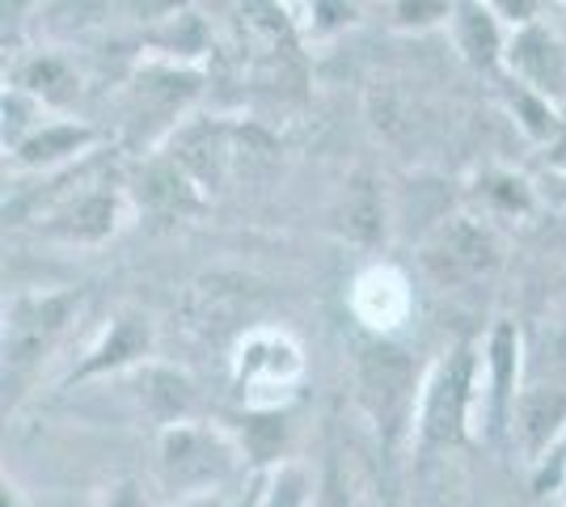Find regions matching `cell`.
I'll return each instance as SVG.
<instances>
[{
    "label": "cell",
    "mask_w": 566,
    "mask_h": 507,
    "mask_svg": "<svg viewBox=\"0 0 566 507\" xmlns=\"http://www.w3.org/2000/svg\"><path fill=\"white\" fill-rule=\"evenodd\" d=\"M76 309V296H43V300H25L9 321L4 335V372L22 377L30 363L51 347V338L64 330L69 314Z\"/></svg>",
    "instance_id": "obj_1"
},
{
    "label": "cell",
    "mask_w": 566,
    "mask_h": 507,
    "mask_svg": "<svg viewBox=\"0 0 566 507\" xmlns=\"http://www.w3.org/2000/svg\"><path fill=\"white\" fill-rule=\"evenodd\" d=\"M359 381L373 402V411L385 427H398V414L406 406V389H410V360L406 351L389 347V342H373L359 356Z\"/></svg>",
    "instance_id": "obj_2"
},
{
    "label": "cell",
    "mask_w": 566,
    "mask_h": 507,
    "mask_svg": "<svg viewBox=\"0 0 566 507\" xmlns=\"http://www.w3.org/2000/svg\"><path fill=\"white\" fill-rule=\"evenodd\" d=\"M259 305H262L259 284L233 279V275H216V279H203V284L195 288V296H190V317L199 321V330L224 335V330L241 326Z\"/></svg>",
    "instance_id": "obj_3"
},
{
    "label": "cell",
    "mask_w": 566,
    "mask_h": 507,
    "mask_svg": "<svg viewBox=\"0 0 566 507\" xmlns=\"http://www.w3.org/2000/svg\"><path fill=\"white\" fill-rule=\"evenodd\" d=\"M427 266L436 271L440 284L470 279V275H482V271L495 266V242L473 224H452L440 237V245L427 250Z\"/></svg>",
    "instance_id": "obj_4"
},
{
    "label": "cell",
    "mask_w": 566,
    "mask_h": 507,
    "mask_svg": "<svg viewBox=\"0 0 566 507\" xmlns=\"http://www.w3.org/2000/svg\"><path fill=\"white\" fill-rule=\"evenodd\" d=\"M465 398H470V351H457V360L444 368L440 385L431 389L423 432L431 444H457L465 423Z\"/></svg>",
    "instance_id": "obj_5"
},
{
    "label": "cell",
    "mask_w": 566,
    "mask_h": 507,
    "mask_svg": "<svg viewBox=\"0 0 566 507\" xmlns=\"http://www.w3.org/2000/svg\"><path fill=\"white\" fill-rule=\"evenodd\" d=\"M166 469L178 483H212L229 469L224 448L203 432H169L166 435Z\"/></svg>",
    "instance_id": "obj_6"
},
{
    "label": "cell",
    "mask_w": 566,
    "mask_h": 507,
    "mask_svg": "<svg viewBox=\"0 0 566 507\" xmlns=\"http://www.w3.org/2000/svg\"><path fill=\"white\" fill-rule=\"evenodd\" d=\"M563 419H566V393H558V389H533V393L520 398L516 427H520V440L528 448L549 444V435L563 427Z\"/></svg>",
    "instance_id": "obj_7"
},
{
    "label": "cell",
    "mask_w": 566,
    "mask_h": 507,
    "mask_svg": "<svg viewBox=\"0 0 566 507\" xmlns=\"http://www.w3.org/2000/svg\"><path fill=\"white\" fill-rule=\"evenodd\" d=\"M343 224H347V233L359 237V242H377L380 237V199H377V187L368 178H355L352 187H347Z\"/></svg>",
    "instance_id": "obj_8"
},
{
    "label": "cell",
    "mask_w": 566,
    "mask_h": 507,
    "mask_svg": "<svg viewBox=\"0 0 566 507\" xmlns=\"http://www.w3.org/2000/svg\"><path fill=\"white\" fill-rule=\"evenodd\" d=\"M144 347H148V326H144L140 317H123V321L115 326V335L106 338V342L97 347L94 360L81 368V377H85V372H97V368H106V363L132 360V356H140Z\"/></svg>",
    "instance_id": "obj_9"
},
{
    "label": "cell",
    "mask_w": 566,
    "mask_h": 507,
    "mask_svg": "<svg viewBox=\"0 0 566 507\" xmlns=\"http://www.w3.org/2000/svg\"><path fill=\"white\" fill-rule=\"evenodd\" d=\"M140 194H144V203L157 208V212H190V208H195L187 182L178 178V169H169V166L148 169L140 182Z\"/></svg>",
    "instance_id": "obj_10"
},
{
    "label": "cell",
    "mask_w": 566,
    "mask_h": 507,
    "mask_svg": "<svg viewBox=\"0 0 566 507\" xmlns=\"http://www.w3.org/2000/svg\"><path fill=\"white\" fill-rule=\"evenodd\" d=\"M64 224V233L69 237H81V242H94V237H106L111 233V224H115V203L106 199V194H90L85 203H76Z\"/></svg>",
    "instance_id": "obj_11"
},
{
    "label": "cell",
    "mask_w": 566,
    "mask_h": 507,
    "mask_svg": "<svg viewBox=\"0 0 566 507\" xmlns=\"http://www.w3.org/2000/svg\"><path fill=\"white\" fill-rule=\"evenodd\" d=\"M144 393H148V406L153 414H161V419H174V414H182L190 406V385L182 377H174V372H153L148 381H144Z\"/></svg>",
    "instance_id": "obj_12"
},
{
    "label": "cell",
    "mask_w": 566,
    "mask_h": 507,
    "mask_svg": "<svg viewBox=\"0 0 566 507\" xmlns=\"http://www.w3.org/2000/svg\"><path fill=\"white\" fill-rule=\"evenodd\" d=\"M102 18V0H51L48 22L55 30H81Z\"/></svg>",
    "instance_id": "obj_13"
},
{
    "label": "cell",
    "mask_w": 566,
    "mask_h": 507,
    "mask_svg": "<svg viewBox=\"0 0 566 507\" xmlns=\"http://www.w3.org/2000/svg\"><path fill=\"white\" fill-rule=\"evenodd\" d=\"M465 47L482 64H491V55H495V30H491V22L482 13H473V9L465 13Z\"/></svg>",
    "instance_id": "obj_14"
},
{
    "label": "cell",
    "mask_w": 566,
    "mask_h": 507,
    "mask_svg": "<svg viewBox=\"0 0 566 507\" xmlns=\"http://www.w3.org/2000/svg\"><path fill=\"white\" fill-rule=\"evenodd\" d=\"M512 330L507 326H499L495 335V406L503 411V402H507V385H512Z\"/></svg>",
    "instance_id": "obj_15"
},
{
    "label": "cell",
    "mask_w": 566,
    "mask_h": 507,
    "mask_svg": "<svg viewBox=\"0 0 566 507\" xmlns=\"http://www.w3.org/2000/svg\"><path fill=\"white\" fill-rule=\"evenodd\" d=\"M322 507H352V483L334 457L326 461V474H322Z\"/></svg>",
    "instance_id": "obj_16"
},
{
    "label": "cell",
    "mask_w": 566,
    "mask_h": 507,
    "mask_svg": "<svg viewBox=\"0 0 566 507\" xmlns=\"http://www.w3.org/2000/svg\"><path fill=\"white\" fill-rule=\"evenodd\" d=\"M81 140H85V131H69V127H60V131H48V136H39V140H30V145H25V161L55 157L60 148H76Z\"/></svg>",
    "instance_id": "obj_17"
},
{
    "label": "cell",
    "mask_w": 566,
    "mask_h": 507,
    "mask_svg": "<svg viewBox=\"0 0 566 507\" xmlns=\"http://www.w3.org/2000/svg\"><path fill=\"white\" fill-rule=\"evenodd\" d=\"M549 43L537 39V34H528L524 43H520V64L528 68L533 76H554V55H549Z\"/></svg>",
    "instance_id": "obj_18"
},
{
    "label": "cell",
    "mask_w": 566,
    "mask_h": 507,
    "mask_svg": "<svg viewBox=\"0 0 566 507\" xmlns=\"http://www.w3.org/2000/svg\"><path fill=\"white\" fill-rule=\"evenodd\" d=\"M106 507H144V499H140V490H136V486L123 483V486H115V490H111Z\"/></svg>",
    "instance_id": "obj_19"
},
{
    "label": "cell",
    "mask_w": 566,
    "mask_h": 507,
    "mask_svg": "<svg viewBox=\"0 0 566 507\" xmlns=\"http://www.w3.org/2000/svg\"><path fill=\"white\" fill-rule=\"evenodd\" d=\"M520 106H524V115H528V123H533V131H545V110L537 106V102H528V97H516Z\"/></svg>",
    "instance_id": "obj_20"
},
{
    "label": "cell",
    "mask_w": 566,
    "mask_h": 507,
    "mask_svg": "<svg viewBox=\"0 0 566 507\" xmlns=\"http://www.w3.org/2000/svg\"><path fill=\"white\" fill-rule=\"evenodd\" d=\"M296 486H301L296 478H287V483H283V490L275 495V504H271V507H296V499H301V490H296Z\"/></svg>",
    "instance_id": "obj_21"
},
{
    "label": "cell",
    "mask_w": 566,
    "mask_h": 507,
    "mask_svg": "<svg viewBox=\"0 0 566 507\" xmlns=\"http://www.w3.org/2000/svg\"><path fill=\"white\" fill-rule=\"evenodd\" d=\"M528 4H533V0H503V9H507V13H516V18L528 13Z\"/></svg>",
    "instance_id": "obj_22"
},
{
    "label": "cell",
    "mask_w": 566,
    "mask_h": 507,
    "mask_svg": "<svg viewBox=\"0 0 566 507\" xmlns=\"http://www.w3.org/2000/svg\"><path fill=\"white\" fill-rule=\"evenodd\" d=\"M199 507H208V504H199Z\"/></svg>",
    "instance_id": "obj_23"
}]
</instances>
